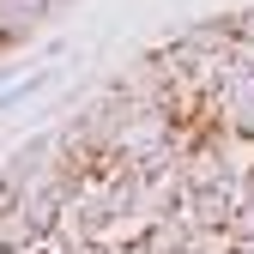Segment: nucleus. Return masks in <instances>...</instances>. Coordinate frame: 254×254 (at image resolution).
<instances>
[{"label": "nucleus", "mask_w": 254, "mask_h": 254, "mask_svg": "<svg viewBox=\"0 0 254 254\" xmlns=\"http://www.w3.org/2000/svg\"><path fill=\"white\" fill-rule=\"evenodd\" d=\"M55 164H61V133H55V127H43V133H30L18 151H6L0 182H6L12 194H24V188H37L43 176H55Z\"/></svg>", "instance_id": "obj_1"}, {"label": "nucleus", "mask_w": 254, "mask_h": 254, "mask_svg": "<svg viewBox=\"0 0 254 254\" xmlns=\"http://www.w3.org/2000/svg\"><path fill=\"white\" fill-rule=\"evenodd\" d=\"M176 37L194 49L200 61H236V12H206V18H188L176 24Z\"/></svg>", "instance_id": "obj_2"}, {"label": "nucleus", "mask_w": 254, "mask_h": 254, "mask_svg": "<svg viewBox=\"0 0 254 254\" xmlns=\"http://www.w3.org/2000/svg\"><path fill=\"white\" fill-rule=\"evenodd\" d=\"M236 206H242L236 188H194V194H188V218H194V230H206V236H218V242H224V224L236 218Z\"/></svg>", "instance_id": "obj_3"}, {"label": "nucleus", "mask_w": 254, "mask_h": 254, "mask_svg": "<svg viewBox=\"0 0 254 254\" xmlns=\"http://www.w3.org/2000/svg\"><path fill=\"white\" fill-rule=\"evenodd\" d=\"M236 43H242V49H254V6H242V12H236Z\"/></svg>", "instance_id": "obj_4"}]
</instances>
